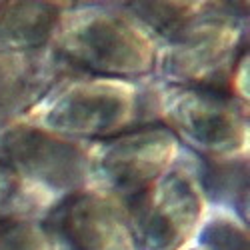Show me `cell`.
Instances as JSON below:
<instances>
[{"instance_id": "obj_1", "label": "cell", "mask_w": 250, "mask_h": 250, "mask_svg": "<svg viewBox=\"0 0 250 250\" xmlns=\"http://www.w3.org/2000/svg\"><path fill=\"white\" fill-rule=\"evenodd\" d=\"M44 130L92 146L134 126L156 124L154 80L126 82L72 72L26 116Z\"/></svg>"}, {"instance_id": "obj_2", "label": "cell", "mask_w": 250, "mask_h": 250, "mask_svg": "<svg viewBox=\"0 0 250 250\" xmlns=\"http://www.w3.org/2000/svg\"><path fill=\"white\" fill-rule=\"evenodd\" d=\"M50 46L78 74L126 82L152 78L158 52L120 2H64Z\"/></svg>"}, {"instance_id": "obj_3", "label": "cell", "mask_w": 250, "mask_h": 250, "mask_svg": "<svg viewBox=\"0 0 250 250\" xmlns=\"http://www.w3.org/2000/svg\"><path fill=\"white\" fill-rule=\"evenodd\" d=\"M248 52V2H204L200 14L158 44L152 78L166 86L230 94V80Z\"/></svg>"}, {"instance_id": "obj_4", "label": "cell", "mask_w": 250, "mask_h": 250, "mask_svg": "<svg viewBox=\"0 0 250 250\" xmlns=\"http://www.w3.org/2000/svg\"><path fill=\"white\" fill-rule=\"evenodd\" d=\"M154 80V78H152ZM156 84V120L178 144L198 158H232L248 154V104L232 94Z\"/></svg>"}, {"instance_id": "obj_5", "label": "cell", "mask_w": 250, "mask_h": 250, "mask_svg": "<svg viewBox=\"0 0 250 250\" xmlns=\"http://www.w3.org/2000/svg\"><path fill=\"white\" fill-rule=\"evenodd\" d=\"M132 250H186L208 212L184 148L172 168L124 202Z\"/></svg>"}, {"instance_id": "obj_6", "label": "cell", "mask_w": 250, "mask_h": 250, "mask_svg": "<svg viewBox=\"0 0 250 250\" xmlns=\"http://www.w3.org/2000/svg\"><path fill=\"white\" fill-rule=\"evenodd\" d=\"M182 146L162 124H142L88 146V184L126 202L146 190L178 162Z\"/></svg>"}, {"instance_id": "obj_7", "label": "cell", "mask_w": 250, "mask_h": 250, "mask_svg": "<svg viewBox=\"0 0 250 250\" xmlns=\"http://www.w3.org/2000/svg\"><path fill=\"white\" fill-rule=\"evenodd\" d=\"M0 162L52 200L86 188L88 146L22 118L0 128Z\"/></svg>"}, {"instance_id": "obj_8", "label": "cell", "mask_w": 250, "mask_h": 250, "mask_svg": "<svg viewBox=\"0 0 250 250\" xmlns=\"http://www.w3.org/2000/svg\"><path fill=\"white\" fill-rule=\"evenodd\" d=\"M42 224L68 250H132L124 202L92 188L58 198Z\"/></svg>"}, {"instance_id": "obj_9", "label": "cell", "mask_w": 250, "mask_h": 250, "mask_svg": "<svg viewBox=\"0 0 250 250\" xmlns=\"http://www.w3.org/2000/svg\"><path fill=\"white\" fill-rule=\"evenodd\" d=\"M72 72L52 46L40 50L0 48V128L26 118Z\"/></svg>"}, {"instance_id": "obj_10", "label": "cell", "mask_w": 250, "mask_h": 250, "mask_svg": "<svg viewBox=\"0 0 250 250\" xmlns=\"http://www.w3.org/2000/svg\"><path fill=\"white\" fill-rule=\"evenodd\" d=\"M184 152L192 164L206 206L230 212L248 226V154L212 160Z\"/></svg>"}, {"instance_id": "obj_11", "label": "cell", "mask_w": 250, "mask_h": 250, "mask_svg": "<svg viewBox=\"0 0 250 250\" xmlns=\"http://www.w3.org/2000/svg\"><path fill=\"white\" fill-rule=\"evenodd\" d=\"M62 10L64 2H0V48L50 46Z\"/></svg>"}, {"instance_id": "obj_12", "label": "cell", "mask_w": 250, "mask_h": 250, "mask_svg": "<svg viewBox=\"0 0 250 250\" xmlns=\"http://www.w3.org/2000/svg\"><path fill=\"white\" fill-rule=\"evenodd\" d=\"M138 24L146 28V32L158 44L178 34L186 24L200 14L202 0H174V2H120Z\"/></svg>"}, {"instance_id": "obj_13", "label": "cell", "mask_w": 250, "mask_h": 250, "mask_svg": "<svg viewBox=\"0 0 250 250\" xmlns=\"http://www.w3.org/2000/svg\"><path fill=\"white\" fill-rule=\"evenodd\" d=\"M54 202L0 162V218L42 220Z\"/></svg>"}, {"instance_id": "obj_14", "label": "cell", "mask_w": 250, "mask_h": 250, "mask_svg": "<svg viewBox=\"0 0 250 250\" xmlns=\"http://www.w3.org/2000/svg\"><path fill=\"white\" fill-rule=\"evenodd\" d=\"M194 244L202 250H250L248 226L230 212L208 208Z\"/></svg>"}, {"instance_id": "obj_15", "label": "cell", "mask_w": 250, "mask_h": 250, "mask_svg": "<svg viewBox=\"0 0 250 250\" xmlns=\"http://www.w3.org/2000/svg\"><path fill=\"white\" fill-rule=\"evenodd\" d=\"M0 250H56L42 220L0 218Z\"/></svg>"}, {"instance_id": "obj_16", "label": "cell", "mask_w": 250, "mask_h": 250, "mask_svg": "<svg viewBox=\"0 0 250 250\" xmlns=\"http://www.w3.org/2000/svg\"><path fill=\"white\" fill-rule=\"evenodd\" d=\"M186 250H202V248H198L196 244H192V246H188V248H186Z\"/></svg>"}, {"instance_id": "obj_17", "label": "cell", "mask_w": 250, "mask_h": 250, "mask_svg": "<svg viewBox=\"0 0 250 250\" xmlns=\"http://www.w3.org/2000/svg\"><path fill=\"white\" fill-rule=\"evenodd\" d=\"M56 250H68V248H64L62 244H58V242H56Z\"/></svg>"}]
</instances>
